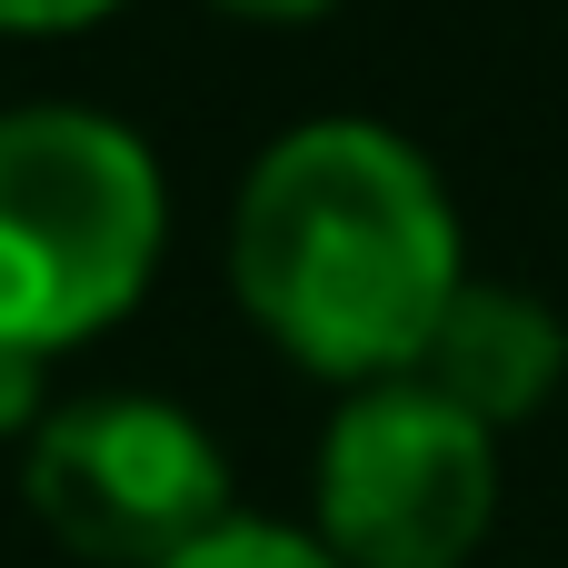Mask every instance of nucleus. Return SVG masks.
<instances>
[{"label": "nucleus", "instance_id": "1", "mask_svg": "<svg viewBox=\"0 0 568 568\" xmlns=\"http://www.w3.org/2000/svg\"><path fill=\"white\" fill-rule=\"evenodd\" d=\"M459 280L449 190L399 130L300 120L250 160L230 210V300L280 359L349 389L409 379Z\"/></svg>", "mask_w": 568, "mask_h": 568}, {"label": "nucleus", "instance_id": "2", "mask_svg": "<svg viewBox=\"0 0 568 568\" xmlns=\"http://www.w3.org/2000/svg\"><path fill=\"white\" fill-rule=\"evenodd\" d=\"M160 160L110 110H0V349L60 359L130 320L160 270Z\"/></svg>", "mask_w": 568, "mask_h": 568}, {"label": "nucleus", "instance_id": "3", "mask_svg": "<svg viewBox=\"0 0 568 568\" xmlns=\"http://www.w3.org/2000/svg\"><path fill=\"white\" fill-rule=\"evenodd\" d=\"M310 509L339 568H469L499 519V449L429 379H379L329 409Z\"/></svg>", "mask_w": 568, "mask_h": 568}, {"label": "nucleus", "instance_id": "4", "mask_svg": "<svg viewBox=\"0 0 568 568\" xmlns=\"http://www.w3.org/2000/svg\"><path fill=\"white\" fill-rule=\"evenodd\" d=\"M30 509L90 568H170L230 519V459L190 409L100 389L30 429Z\"/></svg>", "mask_w": 568, "mask_h": 568}, {"label": "nucleus", "instance_id": "5", "mask_svg": "<svg viewBox=\"0 0 568 568\" xmlns=\"http://www.w3.org/2000/svg\"><path fill=\"white\" fill-rule=\"evenodd\" d=\"M559 369H568V329L539 290H519V280H459V300L439 310V329H429V349H419L409 379H429L449 409H469L499 439L509 419H529L559 389Z\"/></svg>", "mask_w": 568, "mask_h": 568}, {"label": "nucleus", "instance_id": "6", "mask_svg": "<svg viewBox=\"0 0 568 568\" xmlns=\"http://www.w3.org/2000/svg\"><path fill=\"white\" fill-rule=\"evenodd\" d=\"M170 568H339L310 529H280V519H220L200 549H180Z\"/></svg>", "mask_w": 568, "mask_h": 568}, {"label": "nucleus", "instance_id": "7", "mask_svg": "<svg viewBox=\"0 0 568 568\" xmlns=\"http://www.w3.org/2000/svg\"><path fill=\"white\" fill-rule=\"evenodd\" d=\"M40 369H50V359L0 349V429H30V419H40Z\"/></svg>", "mask_w": 568, "mask_h": 568}, {"label": "nucleus", "instance_id": "8", "mask_svg": "<svg viewBox=\"0 0 568 568\" xmlns=\"http://www.w3.org/2000/svg\"><path fill=\"white\" fill-rule=\"evenodd\" d=\"M100 10H120V0H0V30H80Z\"/></svg>", "mask_w": 568, "mask_h": 568}, {"label": "nucleus", "instance_id": "9", "mask_svg": "<svg viewBox=\"0 0 568 568\" xmlns=\"http://www.w3.org/2000/svg\"><path fill=\"white\" fill-rule=\"evenodd\" d=\"M220 10H240V20H320L339 0H220Z\"/></svg>", "mask_w": 568, "mask_h": 568}]
</instances>
